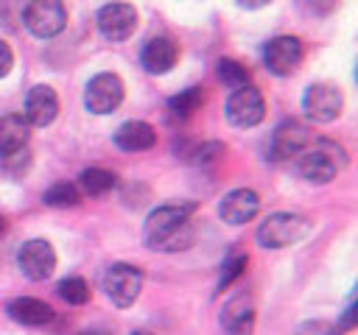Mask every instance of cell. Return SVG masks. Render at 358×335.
Wrapping results in <instances>:
<instances>
[{
	"instance_id": "cell-7",
	"label": "cell",
	"mask_w": 358,
	"mask_h": 335,
	"mask_svg": "<svg viewBox=\"0 0 358 335\" xmlns=\"http://www.w3.org/2000/svg\"><path fill=\"white\" fill-rule=\"evenodd\" d=\"M266 117V103L260 89L255 87H238L232 89V95L227 98V120L238 128H252Z\"/></svg>"
},
{
	"instance_id": "cell-12",
	"label": "cell",
	"mask_w": 358,
	"mask_h": 335,
	"mask_svg": "<svg viewBox=\"0 0 358 335\" xmlns=\"http://www.w3.org/2000/svg\"><path fill=\"white\" fill-rule=\"evenodd\" d=\"M308 145V128L305 123L299 120H282L274 134H271V142H268V151H271V159H291V156H299Z\"/></svg>"
},
{
	"instance_id": "cell-34",
	"label": "cell",
	"mask_w": 358,
	"mask_h": 335,
	"mask_svg": "<svg viewBox=\"0 0 358 335\" xmlns=\"http://www.w3.org/2000/svg\"><path fill=\"white\" fill-rule=\"evenodd\" d=\"M333 335H336V332H333Z\"/></svg>"
},
{
	"instance_id": "cell-11",
	"label": "cell",
	"mask_w": 358,
	"mask_h": 335,
	"mask_svg": "<svg viewBox=\"0 0 358 335\" xmlns=\"http://www.w3.org/2000/svg\"><path fill=\"white\" fill-rule=\"evenodd\" d=\"M263 61L274 75H291L302 61V42L296 36H274L263 47Z\"/></svg>"
},
{
	"instance_id": "cell-17",
	"label": "cell",
	"mask_w": 358,
	"mask_h": 335,
	"mask_svg": "<svg viewBox=\"0 0 358 335\" xmlns=\"http://www.w3.org/2000/svg\"><path fill=\"white\" fill-rule=\"evenodd\" d=\"M154 142H157V131L143 120H126L115 131V145L120 151H129V154L148 151V148H154Z\"/></svg>"
},
{
	"instance_id": "cell-16",
	"label": "cell",
	"mask_w": 358,
	"mask_h": 335,
	"mask_svg": "<svg viewBox=\"0 0 358 335\" xmlns=\"http://www.w3.org/2000/svg\"><path fill=\"white\" fill-rule=\"evenodd\" d=\"M221 327L227 335H252L255 329V304L249 296H235L224 304Z\"/></svg>"
},
{
	"instance_id": "cell-22",
	"label": "cell",
	"mask_w": 358,
	"mask_h": 335,
	"mask_svg": "<svg viewBox=\"0 0 358 335\" xmlns=\"http://www.w3.org/2000/svg\"><path fill=\"white\" fill-rule=\"evenodd\" d=\"M201 103H204V89L201 87H187V89H182L179 95H173L168 100V109L176 117H190L193 112H199Z\"/></svg>"
},
{
	"instance_id": "cell-3",
	"label": "cell",
	"mask_w": 358,
	"mask_h": 335,
	"mask_svg": "<svg viewBox=\"0 0 358 335\" xmlns=\"http://www.w3.org/2000/svg\"><path fill=\"white\" fill-rule=\"evenodd\" d=\"M308 229H310L308 218H302L296 212H274V215L263 218L255 237L263 248H285V246L302 240L308 234Z\"/></svg>"
},
{
	"instance_id": "cell-8",
	"label": "cell",
	"mask_w": 358,
	"mask_h": 335,
	"mask_svg": "<svg viewBox=\"0 0 358 335\" xmlns=\"http://www.w3.org/2000/svg\"><path fill=\"white\" fill-rule=\"evenodd\" d=\"M344 98L333 84H310L302 95V109L313 123H330L341 114Z\"/></svg>"
},
{
	"instance_id": "cell-9",
	"label": "cell",
	"mask_w": 358,
	"mask_h": 335,
	"mask_svg": "<svg viewBox=\"0 0 358 335\" xmlns=\"http://www.w3.org/2000/svg\"><path fill=\"white\" fill-rule=\"evenodd\" d=\"M17 265H20V271H22L28 279L42 282V279H48V276L53 274V268H56V251H53V246H50L48 240H28V243H22V248L17 251Z\"/></svg>"
},
{
	"instance_id": "cell-15",
	"label": "cell",
	"mask_w": 358,
	"mask_h": 335,
	"mask_svg": "<svg viewBox=\"0 0 358 335\" xmlns=\"http://www.w3.org/2000/svg\"><path fill=\"white\" fill-rule=\"evenodd\" d=\"M176 59H179V45L171 36H154L140 50V64L154 75L168 73L176 64Z\"/></svg>"
},
{
	"instance_id": "cell-6",
	"label": "cell",
	"mask_w": 358,
	"mask_h": 335,
	"mask_svg": "<svg viewBox=\"0 0 358 335\" xmlns=\"http://www.w3.org/2000/svg\"><path fill=\"white\" fill-rule=\"evenodd\" d=\"M123 100V81L115 73H98L90 78L84 89V106L92 114H109L120 106Z\"/></svg>"
},
{
	"instance_id": "cell-13",
	"label": "cell",
	"mask_w": 358,
	"mask_h": 335,
	"mask_svg": "<svg viewBox=\"0 0 358 335\" xmlns=\"http://www.w3.org/2000/svg\"><path fill=\"white\" fill-rule=\"evenodd\" d=\"M257 209H260V195L249 187L229 190L218 204V215L224 218V223H232V226L252 221L257 215Z\"/></svg>"
},
{
	"instance_id": "cell-29",
	"label": "cell",
	"mask_w": 358,
	"mask_h": 335,
	"mask_svg": "<svg viewBox=\"0 0 358 335\" xmlns=\"http://www.w3.org/2000/svg\"><path fill=\"white\" fill-rule=\"evenodd\" d=\"M352 327H355V304L350 302L344 315H341V321H338V329H352Z\"/></svg>"
},
{
	"instance_id": "cell-25",
	"label": "cell",
	"mask_w": 358,
	"mask_h": 335,
	"mask_svg": "<svg viewBox=\"0 0 358 335\" xmlns=\"http://www.w3.org/2000/svg\"><path fill=\"white\" fill-rule=\"evenodd\" d=\"M246 257L243 254H238V257H232V260H227L224 262V271H221V279H218V290H224V288H229L241 274H243V268H246Z\"/></svg>"
},
{
	"instance_id": "cell-26",
	"label": "cell",
	"mask_w": 358,
	"mask_h": 335,
	"mask_svg": "<svg viewBox=\"0 0 358 335\" xmlns=\"http://www.w3.org/2000/svg\"><path fill=\"white\" fill-rule=\"evenodd\" d=\"M224 154V145L221 142H207V145H201L199 151H196V162H213V159H218Z\"/></svg>"
},
{
	"instance_id": "cell-31",
	"label": "cell",
	"mask_w": 358,
	"mask_h": 335,
	"mask_svg": "<svg viewBox=\"0 0 358 335\" xmlns=\"http://www.w3.org/2000/svg\"><path fill=\"white\" fill-rule=\"evenodd\" d=\"M78 335H109L106 329H84V332H78Z\"/></svg>"
},
{
	"instance_id": "cell-27",
	"label": "cell",
	"mask_w": 358,
	"mask_h": 335,
	"mask_svg": "<svg viewBox=\"0 0 358 335\" xmlns=\"http://www.w3.org/2000/svg\"><path fill=\"white\" fill-rule=\"evenodd\" d=\"M11 64H14V53H11V47L0 39V78H3V75H8Z\"/></svg>"
},
{
	"instance_id": "cell-18",
	"label": "cell",
	"mask_w": 358,
	"mask_h": 335,
	"mask_svg": "<svg viewBox=\"0 0 358 335\" xmlns=\"http://www.w3.org/2000/svg\"><path fill=\"white\" fill-rule=\"evenodd\" d=\"M8 315L17 321V324H25V327H42L53 318V310L48 302L42 299H34V296H20L14 302H8Z\"/></svg>"
},
{
	"instance_id": "cell-21",
	"label": "cell",
	"mask_w": 358,
	"mask_h": 335,
	"mask_svg": "<svg viewBox=\"0 0 358 335\" xmlns=\"http://www.w3.org/2000/svg\"><path fill=\"white\" fill-rule=\"evenodd\" d=\"M42 201H45L48 207H56V209L76 207V204L81 201V190H78L76 184H70V181H56V184H50V187L45 190Z\"/></svg>"
},
{
	"instance_id": "cell-32",
	"label": "cell",
	"mask_w": 358,
	"mask_h": 335,
	"mask_svg": "<svg viewBox=\"0 0 358 335\" xmlns=\"http://www.w3.org/2000/svg\"><path fill=\"white\" fill-rule=\"evenodd\" d=\"M3 232H6V221L0 218V234H3Z\"/></svg>"
},
{
	"instance_id": "cell-20",
	"label": "cell",
	"mask_w": 358,
	"mask_h": 335,
	"mask_svg": "<svg viewBox=\"0 0 358 335\" xmlns=\"http://www.w3.org/2000/svg\"><path fill=\"white\" fill-rule=\"evenodd\" d=\"M78 187H81L84 195H103L115 187V176L103 168H87L78 176Z\"/></svg>"
},
{
	"instance_id": "cell-33",
	"label": "cell",
	"mask_w": 358,
	"mask_h": 335,
	"mask_svg": "<svg viewBox=\"0 0 358 335\" xmlns=\"http://www.w3.org/2000/svg\"><path fill=\"white\" fill-rule=\"evenodd\" d=\"M131 335H148V332H131Z\"/></svg>"
},
{
	"instance_id": "cell-14",
	"label": "cell",
	"mask_w": 358,
	"mask_h": 335,
	"mask_svg": "<svg viewBox=\"0 0 358 335\" xmlns=\"http://www.w3.org/2000/svg\"><path fill=\"white\" fill-rule=\"evenodd\" d=\"M56 114H59V95L53 92V87L36 84L25 98L22 117L28 120V126H50Z\"/></svg>"
},
{
	"instance_id": "cell-4",
	"label": "cell",
	"mask_w": 358,
	"mask_h": 335,
	"mask_svg": "<svg viewBox=\"0 0 358 335\" xmlns=\"http://www.w3.org/2000/svg\"><path fill=\"white\" fill-rule=\"evenodd\" d=\"M103 290L115 307H129L143 290V271L129 262H115L103 274Z\"/></svg>"
},
{
	"instance_id": "cell-23",
	"label": "cell",
	"mask_w": 358,
	"mask_h": 335,
	"mask_svg": "<svg viewBox=\"0 0 358 335\" xmlns=\"http://www.w3.org/2000/svg\"><path fill=\"white\" fill-rule=\"evenodd\" d=\"M215 73H218L221 84H227V87H232V89L249 84V70H246L241 61H235V59H221V61L215 64Z\"/></svg>"
},
{
	"instance_id": "cell-10",
	"label": "cell",
	"mask_w": 358,
	"mask_h": 335,
	"mask_svg": "<svg viewBox=\"0 0 358 335\" xmlns=\"http://www.w3.org/2000/svg\"><path fill=\"white\" fill-rule=\"evenodd\" d=\"M137 28V11L129 3H106L98 11V31L109 42H123Z\"/></svg>"
},
{
	"instance_id": "cell-5",
	"label": "cell",
	"mask_w": 358,
	"mask_h": 335,
	"mask_svg": "<svg viewBox=\"0 0 358 335\" xmlns=\"http://www.w3.org/2000/svg\"><path fill=\"white\" fill-rule=\"evenodd\" d=\"M22 20H25V28L34 36L50 39V36H56V34L64 31V25H67V8H64L62 0H31L25 6Z\"/></svg>"
},
{
	"instance_id": "cell-24",
	"label": "cell",
	"mask_w": 358,
	"mask_h": 335,
	"mask_svg": "<svg viewBox=\"0 0 358 335\" xmlns=\"http://www.w3.org/2000/svg\"><path fill=\"white\" fill-rule=\"evenodd\" d=\"M59 296L67 302V304H87L90 302V285L81 279V276H67L59 282Z\"/></svg>"
},
{
	"instance_id": "cell-28",
	"label": "cell",
	"mask_w": 358,
	"mask_h": 335,
	"mask_svg": "<svg viewBox=\"0 0 358 335\" xmlns=\"http://www.w3.org/2000/svg\"><path fill=\"white\" fill-rule=\"evenodd\" d=\"M305 3H308V8H310L313 14H330L338 0H305Z\"/></svg>"
},
{
	"instance_id": "cell-1",
	"label": "cell",
	"mask_w": 358,
	"mask_h": 335,
	"mask_svg": "<svg viewBox=\"0 0 358 335\" xmlns=\"http://www.w3.org/2000/svg\"><path fill=\"white\" fill-rule=\"evenodd\" d=\"M196 215V201H173L157 207L143 226V240L148 248L176 251L190 243V218Z\"/></svg>"
},
{
	"instance_id": "cell-19",
	"label": "cell",
	"mask_w": 358,
	"mask_h": 335,
	"mask_svg": "<svg viewBox=\"0 0 358 335\" xmlns=\"http://www.w3.org/2000/svg\"><path fill=\"white\" fill-rule=\"evenodd\" d=\"M31 126L22 117V112H8L0 117V154H14L28 145Z\"/></svg>"
},
{
	"instance_id": "cell-30",
	"label": "cell",
	"mask_w": 358,
	"mask_h": 335,
	"mask_svg": "<svg viewBox=\"0 0 358 335\" xmlns=\"http://www.w3.org/2000/svg\"><path fill=\"white\" fill-rule=\"evenodd\" d=\"M268 0H238V6H243V8H260V6H266Z\"/></svg>"
},
{
	"instance_id": "cell-2",
	"label": "cell",
	"mask_w": 358,
	"mask_h": 335,
	"mask_svg": "<svg viewBox=\"0 0 358 335\" xmlns=\"http://www.w3.org/2000/svg\"><path fill=\"white\" fill-rule=\"evenodd\" d=\"M344 165H347L344 151L330 140H319L313 148H305L299 154V173L313 184H327L330 179H336V173Z\"/></svg>"
}]
</instances>
